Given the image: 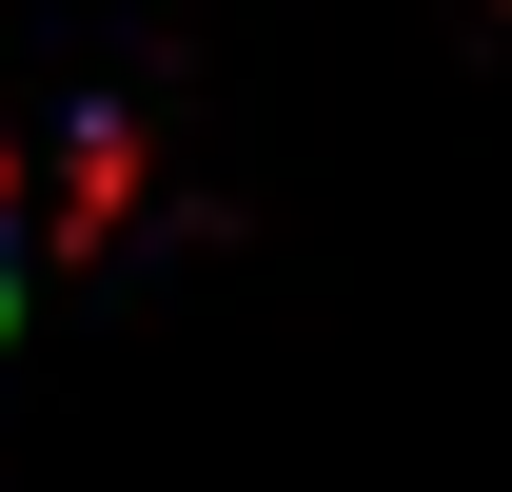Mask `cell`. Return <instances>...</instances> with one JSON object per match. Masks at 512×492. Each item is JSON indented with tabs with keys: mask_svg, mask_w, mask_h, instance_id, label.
<instances>
[{
	"mask_svg": "<svg viewBox=\"0 0 512 492\" xmlns=\"http://www.w3.org/2000/svg\"><path fill=\"white\" fill-rule=\"evenodd\" d=\"M0 276H20V178H0Z\"/></svg>",
	"mask_w": 512,
	"mask_h": 492,
	"instance_id": "6da1fadb",
	"label": "cell"
}]
</instances>
